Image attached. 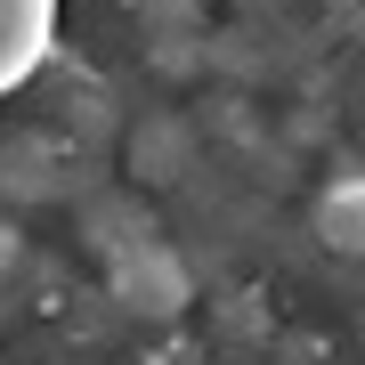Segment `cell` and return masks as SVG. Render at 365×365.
Wrapping results in <instances>:
<instances>
[{"mask_svg":"<svg viewBox=\"0 0 365 365\" xmlns=\"http://www.w3.org/2000/svg\"><path fill=\"white\" fill-rule=\"evenodd\" d=\"M57 49V0H0V98L25 90Z\"/></svg>","mask_w":365,"mask_h":365,"instance_id":"cell-1","label":"cell"}]
</instances>
